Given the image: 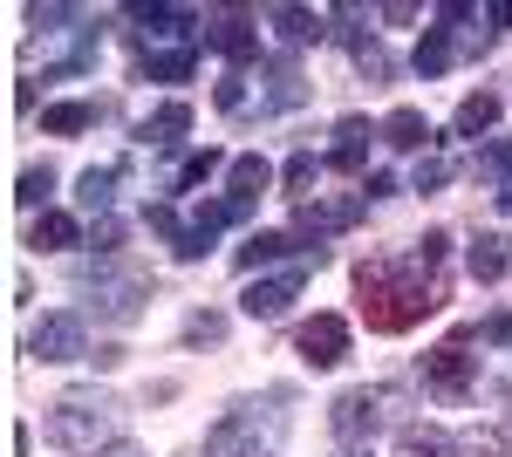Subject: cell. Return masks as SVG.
<instances>
[{
	"label": "cell",
	"mask_w": 512,
	"mask_h": 457,
	"mask_svg": "<svg viewBox=\"0 0 512 457\" xmlns=\"http://www.w3.org/2000/svg\"><path fill=\"white\" fill-rule=\"evenodd\" d=\"M444 246H451V232H424L410 253H376V260L355 267L362 321H369L376 335H403V328H417L431 307H444V287H437Z\"/></svg>",
	"instance_id": "1"
},
{
	"label": "cell",
	"mask_w": 512,
	"mask_h": 457,
	"mask_svg": "<svg viewBox=\"0 0 512 457\" xmlns=\"http://www.w3.org/2000/svg\"><path fill=\"white\" fill-rule=\"evenodd\" d=\"M117 396L110 389H62L55 410H48V437L62 451H96V444H117Z\"/></svg>",
	"instance_id": "2"
},
{
	"label": "cell",
	"mask_w": 512,
	"mask_h": 457,
	"mask_svg": "<svg viewBox=\"0 0 512 457\" xmlns=\"http://www.w3.org/2000/svg\"><path fill=\"white\" fill-rule=\"evenodd\" d=\"M28 21H35V55L41 69H55V76H82L89 62H96V28H89V14L82 7H28Z\"/></svg>",
	"instance_id": "3"
},
{
	"label": "cell",
	"mask_w": 512,
	"mask_h": 457,
	"mask_svg": "<svg viewBox=\"0 0 512 457\" xmlns=\"http://www.w3.org/2000/svg\"><path fill=\"white\" fill-rule=\"evenodd\" d=\"M76 287L89 294V314L103 321H137V307L151 294V280L137 267H117V260H96V267H76Z\"/></svg>",
	"instance_id": "4"
},
{
	"label": "cell",
	"mask_w": 512,
	"mask_h": 457,
	"mask_svg": "<svg viewBox=\"0 0 512 457\" xmlns=\"http://www.w3.org/2000/svg\"><path fill=\"white\" fill-rule=\"evenodd\" d=\"M478 328H458V335H444V342L424 355V389L431 396H444V403H465L478 382Z\"/></svg>",
	"instance_id": "5"
},
{
	"label": "cell",
	"mask_w": 512,
	"mask_h": 457,
	"mask_svg": "<svg viewBox=\"0 0 512 457\" xmlns=\"http://www.w3.org/2000/svg\"><path fill=\"white\" fill-rule=\"evenodd\" d=\"M390 410H396V389L355 382V389H342V396L328 403V430H335L342 444H369V437L390 423Z\"/></svg>",
	"instance_id": "6"
},
{
	"label": "cell",
	"mask_w": 512,
	"mask_h": 457,
	"mask_svg": "<svg viewBox=\"0 0 512 457\" xmlns=\"http://www.w3.org/2000/svg\"><path fill=\"white\" fill-rule=\"evenodd\" d=\"M280 430H287V423H280V417H260V403H233L226 417L205 430V457H260Z\"/></svg>",
	"instance_id": "7"
},
{
	"label": "cell",
	"mask_w": 512,
	"mask_h": 457,
	"mask_svg": "<svg viewBox=\"0 0 512 457\" xmlns=\"http://www.w3.org/2000/svg\"><path fill=\"white\" fill-rule=\"evenodd\" d=\"M315 267H328V246H308V253H301V260H294L287 273H267V280H253V287L239 294V307H246L253 321H280L287 307L301 301V287H308V273H315Z\"/></svg>",
	"instance_id": "8"
},
{
	"label": "cell",
	"mask_w": 512,
	"mask_h": 457,
	"mask_svg": "<svg viewBox=\"0 0 512 457\" xmlns=\"http://www.w3.org/2000/svg\"><path fill=\"white\" fill-rule=\"evenodd\" d=\"M362 212H369V198H362V191H349V198H308V205H294V239L321 246V239L349 232Z\"/></svg>",
	"instance_id": "9"
},
{
	"label": "cell",
	"mask_w": 512,
	"mask_h": 457,
	"mask_svg": "<svg viewBox=\"0 0 512 457\" xmlns=\"http://www.w3.org/2000/svg\"><path fill=\"white\" fill-rule=\"evenodd\" d=\"M144 28H137V41H144V55H164V48H205V35H198V14H185V7H130Z\"/></svg>",
	"instance_id": "10"
},
{
	"label": "cell",
	"mask_w": 512,
	"mask_h": 457,
	"mask_svg": "<svg viewBox=\"0 0 512 457\" xmlns=\"http://www.w3.org/2000/svg\"><path fill=\"white\" fill-rule=\"evenodd\" d=\"M28 355H35V362H82V355H89L82 314H41L35 328H28Z\"/></svg>",
	"instance_id": "11"
},
{
	"label": "cell",
	"mask_w": 512,
	"mask_h": 457,
	"mask_svg": "<svg viewBox=\"0 0 512 457\" xmlns=\"http://www.w3.org/2000/svg\"><path fill=\"white\" fill-rule=\"evenodd\" d=\"M294 355H301L308 369H335V362L349 355V321H342V314H315V321H301Z\"/></svg>",
	"instance_id": "12"
},
{
	"label": "cell",
	"mask_w": 512,
	"mask_h": 457,
	"mask_svg": "<svg viewBox=\"0 0 512 457\" xmlns=\"http://www.w3.org/2000/svg\"><path fill=\"white\" fill-rule=\"evenodd\" d=\"M260 110H301L308 103V76L294 69V55H274V62H260Z\"/></svg>",
	"instance_id": "13"
},
{
	"label": "cell",
	"mask_w": 512,
	"mask_h": 457,
	"mask_svg": "<svg viewBox=\"0 0 512 457\" xmlns=\"http://www.w3.org/2000/svg\"><path fill=\"white\" fill-rule=\"evenodd\" d=\"M205 41L233 62V69H246V62H260V28L246 21V14H219L212 28H205Z\"/></svg>",
	"instance_id": "14"
},
{
	"label": "cell",
	"mask_w": 512,
	"mask_h": 457,
	"mask_svg": "<svg viewBox=\"0 0 512 457\" xmlns=\"http://www.w3.org/2000/svg\"><path fill=\"white\" fill-rule=\"evenodd\" d=\"M185 130H192V103L171 96V103H158V110L137 123V144H144V151H164V144H178Z\"/></svg>",
	"instance_id": "15"
},
{
	"label": "cell",
	"mask_w": 512,
	"mask_h": 457,
	"mask_svg": "<svg viewBox=\"0 0 512 457\" xmlns=\"http://www.w3.org/2000/svg\"><path fill=\"white\" fill-rule=\"evenodd\" d=\"M369 137H383L369 116H342V123H335V144H328V164H335V171H362V164H369Z\"/></svg>",
	"instance_id": "16"
},
{
	"label": "cell",
	"mask_w": 512,
	"mask_h": 457,
	"mask_svg": "<svg viewBox=\"0 0 512 457\" xmlns=\"http://www.w3.org/2000/svg\"><path fill=\"white\" fill-rule=\"evenodd\" d=\"M76 205L89 219H110V205H117V164H89L76 178Z\"/></svg>",
	"instance_id": "17"
},
{
	"label": "cell",
	"mask_w": 512,
	"mask_h": 457,
	"mask_svg": "<svg viewBox=\"0 0 512 457\" xmlns=\"http://www.w3.org/2000/svg\"><path fill=\"white\" fill-rule=\"evenodd\" d=\"M267 21H274L280 41H294V48L328 41V14H315V7H267Z\"/></svg>",
	"instance_id": "18"
},
{
	"label": "cell",
	"mask_w": 512,
	"mask_h": 457,
	"mask_svg": "<svg viewBox=\"0 0 512 457\" xmlns=\"http://www.w3.org/2000/svg\"><path fill=\"white\" fill-rule=\"evenodd\" d=\"M465 260H472V280H506L512 273V239L506 232H478Z\"/></svg>",
	"instance_id": "19"
},
{
	"label": "cell",
	"mask_w": 512,
	"mask_h": 457,
	"mask_svg": "<svg viewBox=\"0 0 512 457\" xmlns=\"http://www.w3.org/2000/svg\"><path fill=\"white\" fill-rule=\"evenodd\" d=\"M226 198H239V205H260V191L274 185V164H267V157H233V164H226Z\"/></svg>",
	"instance_id": "20"
},
{
	"label": "cell",
	"mask_w": 512,
	"mask_h": 457,
	"mask_svg": "<svg viewBox=\"0 0 512 457\" xmlns=\"http://www.w3.org/2000/svg\"><path fill=\"white\" fill-rule=\"evenodd\" d=\"M342 35H349V55H355V69H362V82H390V76H396L390 48L369 35V28H342Z\"/></svg>",
	"instance_id": "21"
},
{
	"label": "cell",
	"mask_w": 512,
	"mask_h": 457,
	"mask_svg": "<svg viewBox=\"0 0 512 457\" xmlns=\"http://www.w3.org/2000/svg\"><path fill=\"white\" fill-rule=\"evenodd\" d=\"M383 144H390V151H424V144H431L424 110H410V103H403V110H390V116H383Z\"/></svg>",
	"instance_id": "22"
},
{
	"label": "cell",
	"mask_w": 512,
	"mask_h": 457,
	"mask_svg": "<svg viewBox=\"0 0 512 457\" xmlns=\"http://www.w3.org/2000/svg\"><path fill=\"white\" fill-rule=\"evenodd\" d=\"M35 246L41 253H69V246H82V226H76V212H35Z\"/></svg>",
	"instance_id": "23"
},
{
	"label": "cell",
	"mask_w": 512,
	"mask_h": 457,
	"mask_svg": "<svg viewBox=\"0 0 512 457\" xmlns=\"http://www.w3.org/2000/svg\"><path fill=\"white\" fill-rule=\"evenodd\" d=\"M396 457H465V444H458V437H444V430L410 423V430L396 437Z\"/></svg>",
	"instance_id": "24"
},
{
	"label": "cell",
	"mask_w": 512,
	"mask_h": 457,
	"mask_svg": "<svg viewBox=\"0 0 512 457\" xmlns=\"http://www.w3.org/2000/svg\"><path fill=\"white\" fill-rule=\"evenodd\" d=\"M294 246H301L294 232H253V239L239 246V273H260V267H274L280 253H294Z\"/></svg>",
	"instance_id": "25"
},
{
	"label": "cell",
	"mask_w": 512,
	"mask_h": 457,
	"mask_svg": "<svg viewBox=\"0 0 512 457\" xmlns=\"http://www.w3.org/2000/svg\"><path fill=\"white\" fill-rule=\"evenodd\" d=\"M478 178H485L492 198L512 212V144H485V151H478Z\"/></svg>",
	"instance_id": "26"
},
{
	"label": "cell",
	"mask_w": 512,
	"mask_h": 457,
	"mask_svg": "<svg viewBox=\"0 0 512 457\" xmlns=\"http://www.w3.org/2000/svg\"><path fill=\"white\" fill-rule=\"evenodd\" d=\"M458 62V48H451V28H424V41H417V76L431 82V76H444Z\"/></svg>",
	"instance_id": "27"
},
{
	"label": "cell",
	"mask_w": 512,
	"mask_h": 457,
	"mask_svg": "<svg viewBox=\"0 0 512 457\" xmlns=\"http://www.w3.org/2000/svg\"><path fill=\"white\" fill-rule=\"evenodd\" d=\"M492 123H499V96H485V89H478V96H465V103H458V116H451V130H458V137H485Z\"/></svg>",
	"instance_id": "28"
},
{
	"label": "cell",
	"mask_w": 512,
	"mask_h": 457,
	"mask_svg": "<svg viewBox=\"0 0 512 457\" xmlns=\"http://www.w3.org/2000/svg\"><path fill=\"white\" fill-rule=\"evenodd\" d=\"M96 103H48V110H41V130H48V137H76V130H89V123H96Z\"/></svg>",
	"instance_id": "29"
},
{
	"label": "cell",
	"mask_w": 512,
	"mask_h": 457,
	"mask_svg": "<svg viewBox=\"0 0 512 457\" xmlns=\"http://www.w3.org/2000/svg\"><path fill=\"white\" fill-rule=\"evenodd\" d=\"M315 178H321L315 151H294L287 164H280V185H287V198H294V205H308V198H315Z\"/></svg>",
	"instance_id": "30"
},
{
	"label": "cell",
	"mask_w": 512,
	"mask_h": 457,
	"mask_svg": "<svg viewBox=\"0 0 512 457\" xmlns=\"http://www.w3.org/2000/svg\"><path fill=\"white\" fill-rule=\"evenodd\" d=\"M48 191H55V164H28V171L14 178V205H28V212H48Z\"/></svg>",
	"instance_id": "31"
},
{
	"label": "cell",
	"mask_w": 512,
	"mask_h": 457,
	"mask_svg": "<svg viewBox=\"0 0 512 457\" xmlns=\"http://www.w3.org/2000/svg\"><path fill=\"white\" fill-rule=\"evenodd\" d=\"M198 69V48H164V55H144V76L151 82H185Z\"/></svg>",
	"instance_id": "32"
},
{
	"label": "cell",
	"mask_w": 512,
	"mask_h": 457,
	"mask_svg": "<svg viewBox=\"0 0 512 457\" xmlns=\"http://www.w3.org/2000/svg\"><path fill=\"white\" fill-rule=\"evenodd\" d=\"M219 164H226L219 151H198V157H185V164H178V178H171V191H198L205 178H212V171H219Z\"/></svg>",
	"instance_id": "33"
},
{
	"label": "cell",
	"mask_w": 512,
	"mask_h": 457,
	"mask_svg": "<svg viewBox=\"0 0 512 457\" xmlns=\"http://www.w3.org/2000/svg\"><path fill=\"white\" fill-rule=\"evenodd\" d=\"M185 342H226V314H192V321H185Z\"/></svg>",
	"instance_id": "34"
},
{
	"label": "cell",
	"mask_w": 512,
	"mask_h": 457,
	"mask_svg": "<svg viewBox=\"0 0 512 457\" xmlns=\"http://www.w3.org/2000/svg\"><path fill=\"white\" fill-rule=\"evenodd\" d=\"M437 185H451V164L444 157H424L417 164V191H437Z\"/></svg>",
	"instance_id": "35"
},
{
	"label": "cell",
	"mask_w": 512,
	"mask_h": 457,
	"mask_svg": "<svg viewBox=\"0 0 512 457\" xmlns=\"http://www.w3.org/2000/svg\"><path fill=\"white\" fill-rule=\"evenodd\" d=\"M219 110H246V76H239V69L219 82Z\"/></svg>",
	"instance_id": "36"
},
{
	"label": "cell",
	"mask_w": 512,
	"mask_h": 457,
	"mask_svg": "<svg viewBox=\"0 0 512 457\" xmlns=\"http://www.w3.org/2000/svg\"><path fill=\"white\" fill-rule=\"evenodd\" d=\"M485 342H492V348H512V314H492V321H485Z\"/></svg>",
	"instance_id": "37"
},
{
	"label": "cell",
	"mask_w": 512,
	"mask_h": 457,
	"mask_svg": "<svg viewBox=\"0 0 512 457\" xmlns=\"http://www.w3.org/2000/svg\"><path fill=\"white\" fill-rule=\"evenodd\" d=\"M362 198H396V178H390V171H369V185H362Z\"/></svg>",
	"instance_id": "38"
},
{
	"label": "cell",
	"mask_w": 512,
	"mask_h": 457,
	"mask_svg": "<svg viewBox=\"0 0 512 457\" xmlns=\"http://www.w3.org/2000/svg\"><path fill=\"white\" fill-rule=\"evenodd\" d=\"M492 21H499V28H512V0H499V7H492Z\"/></svg>",
	"instance_id": "39"
},
{
	"label": "cell",
	"mask_w": 512,
	"mask_h": 457,
	"mask_svg": "<svg viewBox=\"0 0 512 457\" xmlns=\"http://www.w3.org/2000/svg\"><path fill=\"white\" fill-rule=\"evenodd\" d=\"M335 457H376V451H369V444H342Z\"/></svg>",
	"instance_id": "40"
},
{
	"label": "cell",
	"mask_w": 512,
	"mask_h": 457,
	"mask_svg": "<svg viewBox=\"0 0 512 457\" xmlns=\"http://www.w3.org/2000/svg\"><path fill=\"white\" fill-rule=\"evenodd\" d=\"M110 457H144V451H137V444H117V451H110Z\"/></svg>",
	"instance_id": "41"
}]
</instances>
